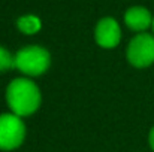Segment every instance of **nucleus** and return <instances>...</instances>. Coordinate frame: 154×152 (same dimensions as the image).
I'll list each match as a JSON object with an SVG mask.
<instances>
[{
  "label": "nucleus",
  "instance_id": "obj_1",
  "mask_svg": "<svg viewBox=\"0 0 154 152\" xmlns=\"http://www.w3.org/2000/svg\"><path fill=\"white\" fill-rule=\"evenodd\" d=\"M6 100L12 113L18 116H29L41 106V91L33 81L18 78L8 85Z\"/></svg>",
  "mask_w": 154,
  "mask_h": 152
},
{
  "label": "nucleus",
  "instance_id": "obj_2",
  "mask_svg": "<svg viewBox=\"0 0 154 152\" xmlns=\"http://www.w3.org/2000/svg\"><path fill=\"white\" fill-rule=\"evenodd\" d=\"M51 64L50 52L36 45L24 46L15 54V69L27 76L44 75Z\"/></svg>",
  "mask_w": 154,
  "mask_h": 152
},
{
  "label": "nucleus",
  "instance_id": "obj_3",
  "mask_svg": "<svg viewBox=\"0 0 154 152\" xmlns=\"http://www.w3.org/2000/svg\"><path fill=\"white\" fill-rule=\"evenodd\" d=\"M26 137V125L15 113L0 115V151L18 148Z\"/></svg>",
  "mask_w": 154,
  "mask_h": 152
},
{
  "label": "nucleus",
  "instance_id": "obj_4",
  "mask_svg": "<svg viewBox=\"0 0 154 152\" xmlns=\"http://www.w3.org/2000/svg\"><path fill=\"white\" fill-rule=\"evenodd\" d=\"M127 60L133 67L144 69L154 63V36L141 33L135 36L127 48Z\"/></svg>",
  "mask_w": 154,
  "mask_h": 152
},
{
  "label": "nucleus",
  "instance_id": "obj_5",
  "mask_svg": "<svg viewBox=\"0 0 154 152\" xmlns=\"http://www.w3.org/2000/svg\"><path fill=\"white\" fill-rule=\"evenodd\" d=\"M94 39H96V43L102 48H106V49L115 48L121 39V30H120L118 22L109 16L100 19L94 30Z\"/></svg>",
  "mask_w": 154,
  "mask_h": 152
},
{
  "label": "nucleus",
  "instance_id": "obj_6",
  "mask_svg": "<svg viewBox=\"0 0 154 152\" xmlns=\"http://www.w3.org/2000/svg\"><path fill=\"white\" fill-rule=\"evenodd\" d=\"M124 21H126V25L133 31H144L150 25H153V16L150 10L142 6L130 7L124 15Z\"/></svg>",
  "mask_w": 154,
  "mask_h": 152
},
{
  "label": "nucleus",
  "instance_id": "obj_7",
  "mask_svg": "<svg viewBox=\"0 0 154 152\" xmlns=\"http://www.w3.org/2000/svg\"><path fill=\"white\" fill-rule=\"evenodd\" d=\"M17 27L20 28V31H23L24 34H35L41 30L42 22L38 16L35 15H24L21 18H18L17 21Z\"/></svg>",
  "mask_w": 154,
  "mask_h": 152
},
{
  "label": "nucleus",
  "instance_id": "obj_8",
  "mask_svg": "<svg viewBox=\"0 0 154 152\" xmlns=\"http://www.w3.org/2000/svg\"><path fill=\"white\" fill-rule=\"evenodd\" d=\"M15 67V57L8 49L0 46V72H8Z\"/></svg>",
  "mask_w": 154,
  "mask_h": 152
},
{
  "label": "nucleus",
  "instance_id": "obj_9",
  "mask_svg": "<svg viewBox=\"0 0 154 152\" xmlns=\"http://www.w3.org/2000/svg\"><path fill=\"white\" fill-rule=\"evenodd\" d=\"M148 142H150V146L154 151V127L150 130V136H148Z\"/></svg>",
  "mask_w": 154,
  "mask_h": 152
},
{
  "label": "nucleus",
  "instance_id": "obj_10",
  "mask_svg": "<svg viewBox=\"0 0 154 152\" xmlns=\"http://www.w3.org/2000/svg\"><path fill=\"white\" fill-rule=\"evenodd\" d=\"M153 30H154V18H153Z\"/></svg>",
  "mask_w": 154,
  "mask_h": 152
}]
</instances>
